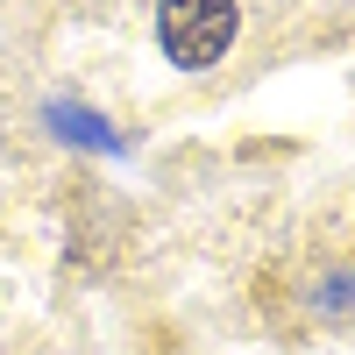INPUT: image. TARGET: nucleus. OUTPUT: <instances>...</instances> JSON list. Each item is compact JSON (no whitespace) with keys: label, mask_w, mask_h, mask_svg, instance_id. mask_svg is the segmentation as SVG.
Segmentation results:
<instances>
[{"label":"nucleus","mask_w":355,"mask_h":355,"mask_svg":"<svg viewBox=\"0 0 355 355\" xmlns=\"http://www.w3.org/2000/svg\"><path fill=\"white\" fill-rule=\"evenodd\" d=\"M313 306H327V313H348V306H355V277H327V291H313Z\"/></svg>","instance_id":"nucleus-3"},{"label":"nucleus","mask_w":355,"mask_h":355,"mask_svg":"<svg viewBox=\"0 0 355 355\" xmlns=\"http://www.w3.org/2000/svg\"><path fill=\"white\" fill-rule=\"evenodd\" d=\"M234 0H164L157 8V43L178 71H206L220 64L227 43H234Z\"/></svg>","instance_id":"nucleus-1"},{"label":"nucleus","mask_w":355,"mask_h":355,"mask_svg":"<svg viewBox=\"0 0 355 355\" xmlns=\"http://www.w3.org/2000/svg\"><path fill=\"white\" fill-rule=\"evenodd\" d=\"M50 121H57V128H64V135H78V142H100V150H121V135H107L100 121H85V114H71V107H57V114H50Z\"/></svg>","instance_id":"nucleus-2"}]
</instances>
